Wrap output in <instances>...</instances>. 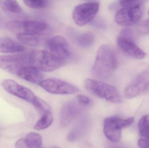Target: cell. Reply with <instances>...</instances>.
<instances>
[{
	"label": "cell",
	"mask_w": 149,
	"mask_h": 148,
	"mask_svg": "<svg viewBox=\"0 0 149 148\" xmlns=\"http://www.w3.org/2000/svg\"><path fill=\"white\" fill-rule=\"evenodd\" d=\"M118 67V61L112 49L107 45L99 47L95 61L92 69V74L100 80L108 79Z\"/></svg>",
	"instance_id": "obj_1"
},
{
	"label": "cell",
	"mask_w": 149,
	"mask_h": 148,
	"mask_svg": "<svg viewBox=\"0 0 149 148\" xmlns=\"http://www.w3.org/2000/svg\"><path fill=\"white\" fill-rule=\"evenodd\" d=\"M29 57L30 65L45 72L54 71L64 64V60L49 51L35 50L29 54Z\"/></svg>",
	"instance_id": "obj_2"
},
{
	"label": "cell",
	"mask_w": 149,
	"mask_h": 148,
	"mask_svg": "<svg viewBox=\"0 0 149 148\" xmlns=\"http://www.w3.org/2000/svg\"><path fill=\"white\" fill-rule=\"evenodd\" d=\"M86 88L95 95L113 103H120L123 98L116 88L97 80L87 79L85 82Z\"/></svg>",
	"instance_id": "obj_3"
},
{
	"label": "cell",
	"mask_w": 149,
	"mask_h": 148,
	"mask_svg": "<svg viewBox=\"0 0 149 148\" xmlns=\"http://www.w3.org/2000/svg\"><path fill=\"white\" fill-rule=\"evenodd\" d=\"M133 117L122 118L112 116L106 118L103 123V132L106 137L113 142H118L121 138V129L133 124Z\"/></svg>",
	"instance_id": "obj_4"
},
{
	"label": "cell",
	"mask_w": 149,
	"mask_h": 148,
	"mask_svg": "<svg viewBox=\"0 0 149 148\" xmlns=\"http://www.w3.org/2000/svg\"><path fill=\"white\" fill-rule=\"evenodd\" d=\"M99 3L88 2L77 5L72 12V18L77 25L83 26L93 20L98 13Z\"/></svg>",
	"instance_id": "obj_5"
},
{
	"label": "cell",
	"mask_w": 149,
	"mask_h": 148,
	"mask_svg": "<svg viewBox=\"0 0 149 148\" xmlns=\"http://www.w3.org/2000/svg\"><path fill=\"white\" fill-rule=\"evenodd\" d=\"M29 54H15L0 56V68L17 75L22 69L29 66Z\"/></svg>",
	"instance_id": "obj_6"
},
{
	"label": "cell",
	"mask_w": 149,
	"mask_h": 148,
	"mask_svg": "<svg viewBox=\"0 0 149 148\" xmlns=\"http://www.w3.org/2000/svg\"><path fill=\"white\" fill-rule=\"evenodd\" d=\"M8 30L17 33H24L36 35L42 33L47 29V24L37 21H10L6 23Z\"/></svg>",
	"instance_id": "obj_7"
},
{
	"label": "cell",
	"mask_w": 149,
	"mask_h": 148,
	"mask_svg": "<svg viewBox=\"0 0 149 148\" xmlns=\"http://www.w3.org/2000/svg\"><path fill=\"white\" fill-rule=\"evenodd\" d=\"M39 85L47 92L56 94H70L78 91V89L75 86L58 79L43 80Z\"/></svg>",
	"instance_id": "obj_8"
},
{
	"label": "cell",
	"mask_w": 149,
	"mask_h": 148,
	"mask_svg": "<svg viewBox=\"0 0 149 148\" xmlns=\"http://www.w3.org/2000/svg\"><path fill=\"white\" fill-rule=\"evenodd\" d=\"M143 13L141 6L123 8L116 14L115 20L121 26H128L137 23L141 18Z\"/></svg>",
	"instance_id": "obj_9"
},
{
	"label": "cell",
	"mask_w": 149,
	"mask_h": 148,
	"mask_svg": "<svg viewBox=\"0 0 149 148\" xmlns=\"http://www.w3.org/2000/svg\"><path fill=\"white\" fill-rule=\"evenodd\" d=\"M4 90L12 95L21 98L28 102L32 103L36 96L31 90L20 85L15 81L11 79H6L2 82Z\"/></svg>",
	"instance_id": "obj_10"
},
{
	"label": "cell",
	"mask_w": 149,
	"mask_h": 148,
	"mask_svg": "<svg viewBox=\"0 0 149 148\" xmlns=\"http://www.w3.org/2000/svg\"><path fill=\"white\" fill-rule=\"evenodd\" d=\"M149 86V72H145L139 76L129 85L124 91L127 99H131L145 92Z\"/></svg>",
	"instance_id": "obj_11"
},
{
	"label": "cell",
	"mask_w": 149,
	"mask_h": 148,
	"mask_svg": "<svg viewBox=\"0 0 149 148\" xmlns=\"http://www.w3.org/2000/svg\"><path fill=\"white\" fill-rule=\"evenodd\" d=\"M47 47L49 52L62 60L67 59L70 56V48L67 42L60 36L51 38L48 42Z\"/></svg>",
	"instance_id": "obj_12"
},
{
	"label": "cell",
	"mask_w": 149,
	"mask_h": 148,
	"mask_svg": "<svg viewBox=\"0 0 149 148\" xmlns=\"http://www.w3.org/2000/svg\"><path fill=\"white\" fill-rule=\"evenodd\" d=\"M81 105L78 101L77 102H68L64 104L62 107L60 114L61 124L65 127L68 126L78 116L81 109Z\"/></svg>",
	"instance_id": "obj_13"
},
{
	"label": "cell",
	"mask_w": 149,
	"mask_h": 148,
	"mask_svg": "<svg viewBox=\"0 0 149 148\" xmlns=\"http://www.w3.org/2000/svg\"><path fill=\"white\" fill-rule=\"evenodd\" d=\"M117 43L120 48L131 57L137 59H143L146 56L145 52L133 41L118 36Z\"/></svg>",
	"instance_id": "obj_14"
},
{
	"label": "cell",
	"mask_w": 149,
	"mask_h": 148,
	"mask_svg": "<svg viewBox=\"0 0 149 148\" xmlns=\"http://www.w3.org/2000/svg\"><path fill=\"white\" fill-rule=\"evenodd\" d=\"M41 71L36 67L29 65L22 69L17 75L27 81L39 85L43 80V76Z\"/></svg>",
	"instance_id": "obj_15"
},
{
	"label": "cell",
	"mask_w": 149,
	"mask_h": 148,
	"mask_svg": "<svg viewBox=\"0 0 149 148\" xmlns=\"http://www.w3.org/2000/svg\"><path fill=\"white\" fill-rule=\"evenodd\" d=\"M140 139L138 142L139 147L149 148V115L142 117L138 122Z\"/></svg>",
	"instance_id": "obj_16"
},
{
	"label": "cell",
	"mask_w": 149,
	"mask_h": 148,
	"mask_svg": "<svg viewBox=\"0 0 149 148\" xmlns=\"http://www.w3.org/2000/svg\"><path fill=\"white\" fill-rule=\"evenodd\" d=\"M24 47L8 36L0 37V53H18L23 52Z\"/></svg>",
	"instance_id": "obj_17"
},
{
	"label": "cell",
	"mask_w": 149,
	"mask_h": 148,
	"mask_svg": "<svg viewBox=\"0 0 149 148\" xmlns=\"http://www.w3.org/2000/svg\"><path fill=\"white\" fill-rule=\"evenodd\" d=\"M23 139L25 148H37L42 147V136L37 133H29Z\"/></svg>",
	"instance_id": "obj_18"
},
{
	"label": "cell",
	"mask_w": 149,
	"mask_h": 148,
	"mask_svg": "<svg viewBox=\"0 0 149 148\" xmlns=\"http://www.w3.org/2000/svg\"><path fill=\"white\" fill-rule=\"evenodd\" d=\"M16 38L22 43L30 46H37L39 45L38 38L35 35L28 33H17Z\"/></svg>",
	"instance_id": "obj_19"
},
{
	"label": "cell",
	"mask_w": 149,
	"mask_h": 148,
	"mask_svg": "<svg viewBox=\"0 0 149 148\" xmlns=\"http://www.w3.org/2000/svg\"><path fill=\"white\" fill-rule=\"evenodd\" d=\"M0 8L5 11L18 14L22 9L17 0H0Z\"/></svg>",
	"instance_id": "obj_20"
},
{
	"label": "cell",
	"mask_w": 149,
	"mask_h": 148,
	"mask_svg": "<svg viewBox=\"0 0 149 148\" xmlns=\"http://www.w3.org/2000/svg\"><path fill=\"white\" fill-rule=\"evenodd\" d=\"M53 120V116L51 112L45 113L41 115V118L34 126V129L37 130L45 129L51 125Z\"/></svg>",
	"instance_id": "obj_21"
},
{
	"label": "cell",
	"mask_w": 149,
	"mask_h": 148,
	"mask_svg": "<svg viewBox=\"0 0 149 148\" xmlns=\"http://www.w3.org/2000/svg\"><path fill=\"white\" fill-rule=\"evenodd\" d=\"M94 36L91 32H86L81 34L77 39L78 44L82 47H88L93 43Z\"/></svg>",
	"instance_id": "obj_22"
},
{
	"label": "cell",
	"mask_w": 149,
	"mask_h": 148,
	"mask_svg": "<svg viewBox=\"0 0 149 148\" xmlns=\"http://www.w3.org/2000/svg\"><path fill=\"white\" fill-rule=\"evenodd\" d=\"M32 103L41 115L51 112L50 107L49 104L39 97L36 96Z\"/></svg>",
	"instance_id": "obj_23"
},
{
	"label": "cell",
	"mask_w": 149,
	"mask_h": 148,
	"mask_svg": "<svg viewBox=\"0 0 149 148\" xmlns=\"http://www.w3.org/2000/svg\"><path fill=\"white\" fill-rule=\"evenodd\" d=\"M136 30L140 34L149 35V20L143 21L137 24L136 27Z\"/></svg>",
	"instance_id": "obj_24"
},
{
	"label": "cell",
	"mask_w": 149,
	"mask_h": 148,
	"mask_svg": "<svg viewBox=\"0 0 149 148\" xmlns=\"http://www.w3.org/2000/svg\"><path fill=\"white\" fill-rule=\"evenodd\" d=\"M24 2L28 7L34 9H40L46 6L45 0H23Z\"/></svg>",
	"instance_id": "obj_25"
},
{
	"label": "cell",
	"mask_w": 149,
	"mask_h": 148,
	"mask_svg": "<svg viewBox=\"0 0 149 148\" xmlns=\"http://www.w3.org/2000/svg\"><path fill=\"white\" fill-rule=\"evenodd\" d=\"M146 0H120V4L123 8H134L141 6Z\"/></svg>",
	"instance_id": "obj_26"
},
{
	"label": "cell",
	"mask_w": 149,
	"mask_h": 148,
	"mask_svg": "<svg viewBox=\"0 0 149 148\" xmlns=\"http://www.w3.org/2000/svg\"><path fill=\"white\" fill-rule=\"evenodd\" d=\"M118 36L131 41H133L134 40V36L133 31L130 29L125 28L122 30L120 32Z\"/></svg>",
	"instance_id": "obj_27"
},
{
	"label": "cell",
	"mask_w": 149,
	"mask_h": 148,
	"mask_svg": "<svg viewBox=\"0 0 149 148\" xmlns=\"http://www.w3.org/2000/svg\"><path fill=\"white\" fill-rule=\"evenodd\" d=\"M77 101L82 106H88L91 103V99L82 95H79L77 96Z\"/></svg>",
	"instance_id": "obj_28"
},
{
	"label": "cell",
	"mask_w": 149,
	"mask_h": 148,
	"mask_svg": "<svg viewBox=\"0 0 149 148\" xmlns=\"http://www.w3.org/2000/svg\"><path fill=\"white\" fill-rule=\"evenodd\" d=\"M15 147L16 148H25L23 138L18 140L16 142L15 144Z\"/></svg>",
	"instance_id": "obj_29"
},
{
	"label": "cell",
	"mask_w": 149,
	"mask_h": 148,
	"mask_svg": "<svg viewBox=\"0 0 149 148\" xmlns=\"http://www.w3.org/2000/svg\"><path fill=\"white\" fill-rule=\"evenodd\" d=\"M76 137H77V135L74 134V132H71L68 136V140L70 141H73L75 140Z\"/></svg>",
	"instance_id": "obj_30"
},
{
	"label": "cell",
	"mask_w": 149,
	"mask_h": 148,
	"mask_svg": "<svg viewBox=\"0 0 149 148\" xmlns=\"http://www.w3.org/2000/svg\"><path fill=\"white\" fill-rule=\"evenodd\" d=\"M84 1H94V0H84Z\"/></svg>",
	"instance_id": "obj_31"
},
{
	"label": "cell",
	"mask_w": 149,
	"mask_h": 148,
	"mask_svg": "<svg viewBox=\"0 0 149 148\" xmlns=\"http://www.w3.org/2000/svg\"></svg>",
	"instance_id": "obj_32"
}]
</instances>
